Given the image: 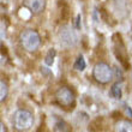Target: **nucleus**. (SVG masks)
I'll return each instance as SVG.
<instances>
[{
    "label": "nucleus",
    "instance_id": "obj_1",
    "mask_svg": "<svg viewBox=\"0 0 132 132\" xmlns=\"http://www.w3.org/2000/svg\"><path fill=\"white\" fill-rule=\"evenodd\" d=\"M12 124L18 131H27L34 124V115L27 109H18L12 115Z\"/></svg>",
    "mask_w": 132,
    "mask_h": 132
},
{
    "label": "nucleus",
    "instance_id": "obj_2",
    "mask_svg": "<svg viewBox=\"0 0 132 132\" xmlns=\"http://www.w3.org/2000/svg\"><path fill=\"white\" fill-rule=\"evenodd\" d=\"M21 43L23 48L27 49L28 52H35L41 45V37L37 31L32 29H27L21 34Z\"/></svg>",
    "mask_w": 132,
    "mask_h": 132
},
{
    "label": "nucleus",
    "instance_id": "obj_3",
    "mask_svg": "<svg viewBox=\"0 0 132 132\" xmlns=\"http://www.w3.org/2000/svg\"><path fill=\"white\" fill-rule=\"evenodd\" d=\"M55 100L56 102L65 109H72L75 107V102H76V97L75 94L71 89L66 87L59 88L55 93Z\"/></svg>",
    "mask_w": 132,
    "mask_h": 132
},
{
    "label": "nucleus",
    "instance_id": "obj_4",
    "mask_svg": "<svg viewBox=\"0 0 132 132\" xmlns=\"http://www.w3.org/2000/svg\"><path fill=\"white\" fill-rule=\"evenodd\" d=\"M93 77L95 78L96 82L101 84H107L109 83L113 78V72H112V69L109 67V65L106 63H97L94 66V70H93Z\"/></svg>",
    "mask_w": 132,
    "mask_h": 132
},
{
    "label": "nucleus",
    "instance_id": "obj_5",
    "mask_svg": "<svg viewBox=\"0 0 132 132\" xmlns=\"http://www.w3.org/2000/svg\"><path fill=\"white\" fill-rule=\"evenodd\" d=\"M59 40L60 43L65 47H75L78 42L76 31L69 25H64L59 30Z\"/></svg>",
    "mask_w": 132,
    "mask_h": 132
},
{
    "label": "nucleus",
    "instance_id": "obj_6",
    "mask_svg": "<svg viewBox=\"0 0 132 132\" xmlns=\"http://www.w3.org/2000/svg\"><path fill=\"white\" fill-rule=\"evenodd\" d=\"M114 53L118 60H120L121 65L127 69L129 67V61H127V53H126V49H125V46L122 43L121 41V37L119 35H115L114 36Z\"/></svg>",
    "mask_w": 132,
    "mask_h": 132
},
{
    "label": "nucleus",
    "instance_id": "obj_7",
    "mask_svg": "<svg viewBox=\"0 0 132 132\" xmlns=\"http://www.w3.org/2000/svg\"><path fill=\"white\" fill-rule=\"evenodd\" d=\"M24 5L32 13H41L46 7V0H24Z\"/></svg>",
    "mask_w": 132,
    "mask_h": 132
},
{
    "label": "nucleus",
    "instance_id": "obj_8",
    "mask_svg": "<svg viewBox=\"0 0 132 132\" xmlns=\"http://www.w3.org/2000/svg\"><path fill=\"white\" fill-rule=\"evenodd\" d=\"M114 132H132V122L129 120H120L115 124Z\"/></svg>",
    "mask_w": 132,
    "mask_h": 132
},
{
    "label": "nucleus",
    "instance_id": "obj_9",
    "mask_svg": "<svg viewBox=\"0 0 132 132\" xmlns=\"http://www.w3.org/2000/svg\"><path fill=\"white\" fill-rule=\"evenodd\" d=\"M7 94H9L7 84L4 82V79H1V82H0V101L1 102H4V100L7 97Z\"/></svg>",
    "mask_w": 132,
    "mask_h": 132
},
{
    "label": "nucleus",
    "instance_id": "obj_10",
    "mask_svg": "<svg viewBox=\"0 0 132 132\" xmlns=\"http://www.w3.org/2000/svg\"><path fill=\"white\" fill-rule=\"evenodd\" d=\"M55 131L56 132H71V129H70V126L65 121L59 120L55 124Z\"/></svg>",
    "mask_w": 132,
    "mask_h": 132
},
{
    "label": "nucleus",
    "instance_id": "obj_11",
    "mask_svg": "<svg viewBox=\"0 0 132 132\" xmlns=\"http://www.w3.org/2000/svg\"><path fill=\"white\" fill-rule=\"evenodd\" d=\"M54 58H55V49L54 48H51L46 55V59H45V63L47 64L48 66H52L53 63H54Z\"/></svg>",
    "mask_w": 132,
    "mask_h": 132
},
{
    "label": "nucleus",
    "instance_id": "obj_12",
    "mask_svg": "<svg viewBox=\"0 0 132 132\" xmlns=\"http://www.w3.org/2000/svg\"><path fill=\"white\" fill-rule=\"evenodd\" d=\"M73 67H75V70H77V71H83V70L85 69V60H84L83 56L79 55L78 58H77Z\"/></svg>",
    "mask_w": 132,
    "mask_h": 132
},
{
    "label": "nucleus",
    "instance_id": "obj_13",
    "mask_svg": "<svg viewBox=\"0 0 132 132\" xmlns=\"http://www.w3.org/2000/svg\"><path fill=\"white\" fill-rule=\"evenodd\" d=\"M111 94L114 96L115 98H120L121 97V89H120V84L117 83L112 87V90H111Z\"/></svg>",
    "mask_w": 132,
    "mask_h": 132
},
{
    "label": "nucleus",
    "instance_id": "obj_14",
    "mask_svg": "<svg viewBox=\"0 0 132 132\" xmlns=\"http://www.w3.org/2000/svg\"><path fill=\"white\" fill-rule=\"evenodd\" d=\"M0 126H1V132H6V127L4 125V122H0Z\"/></svg>",
    "mask_w": 132,
    "mask_h": 132
}]
</instances>
